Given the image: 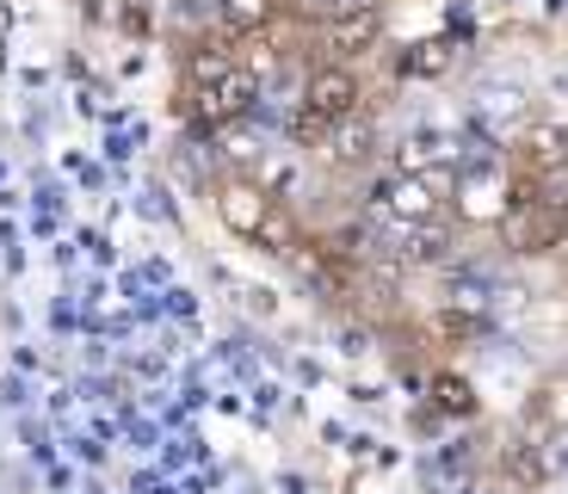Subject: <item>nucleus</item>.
Segmentation results:
<instances>
[{"mask_svg":"<svg viewBox=\"0 0 568 494\" xmlns=\"http://www.w3.org/2000/svg\"><path fill=\"white\" fill-rule=\"evenodd\" d=\"M365 112V87L346 62H315L310 81H303L297 118H291V137L310 142V149H327V137L346 124V118Z\"/></svg>","mask_w":568,"mask_h":494,"instance_id":"f257e3e1","label":"nucleus"},{"mask_svg":"<svg viewBox=\"0 0 568 494\" xmlns=\"http://www.w3.org/2000/svg\"><path fill=\"white\" fill-rule=\"evenodd\" d=\"M216 216H223L229 235L254 241V248H266V254H291V248H297L291 211H284L260 180H242V173H235V180L216 185Z\"/></svg>","mask_w":568,"mask_h":494,"instance_id":"f03ea898","label":"nucleus"},{"mask_svg":"<svg viewBox=\"0 0 568 494\" xmlns=\"http://www.w3.org/2000/svg\"><path fill=\"white\" fill-rule=\"evenodd\" d=\"M500 241L513 254H556L568 241V204H556L538 180H519L513 173V198L500 211Z\"/></svg>","mask_w":568,"mask_h":494,"instance_id":"7ed1b4c3","label":"nucleus"},{"mask_svg":"<svg viewBox=\"0 0 568 494\" xmlns=\"http://www.w3.org/2000/svg\"><path fill=\"white\" fill-rule=\"evenodd\" d=\"M371 211H377L384 229L433 223V216H445V180H433V173H389V180L371 192Z\"/></svg>","mask_w":568,"mask_h":494,"instance_id":"20e7f679","label":"nucleus"},{"mask_svg":"<svg viewBox=\"0 0 568 494\" xmlns=\"http://www.w3.org/2000/svg\"><path fill=\"white\" fill-rule=\"evenodd\" d=\"M254 99H260V74H254V69H235L229 81L199 87L192 99H180V112L204 118V124H235V118L254 112Z\"/></svg>","mask_w":568,"mask_h":494,"instance_id":"39448f33","label":"nucleus"},{"mask_svg":"<svg viewBox=\"0 0 568 494\" xmlns=\"http://www.w3.org/2000/svg\"><path fill=\"white\" fill-rule=\"evenodd\" d=\"M377 38H384V13L371 7V0H358V7H346V13H334L322 26V50L327 62H353L365 57V50H377Z\"/></svg>","mask_w":568,"mask_h":494,"instance_id":"423d86ee","label":"nucleus"},{"mask_svg":"<svg viewBox=\"0 0 568 494\" xmlns=\"http://www.w3.org/2000/svg\"><path fill=\"white\" fill-rule=\"evenodd\" d=\"M235 69H247V50H242V38H235V31H211V38H199V43H192V57H185L192 93H199V87L229 81Z\"/></svg>","mask_w":568,"mask_h":494,"instance_id":"0eeeda50","label":"nucleus"},{"mask_svg":"<svg viewBox=\"0 0 568 494\" xmlns=\"http://www.w3.org/2000/svg\"><path fill=\"white\" fill-rule=\"evenodd\" d=\"M389 241H396L402 260H445L457 248V229L452 216H433V223H408V229H384Z\"/></svg>","mask_w":568,"mask_h":494,"instance_id":"6e6552de","label":"nucleus"},{"mask_svg":"<svg viewBox=\"0 0 568 494\" xmlns=\"http://www.w3.org/2000/svg\"><path fill=\"white\" fill-rule=\"evenodd\" d=\"M452 62H457V43L452 38H414L408 50L396 57V69L408 74V81H439Z\"/></svg>","mask_w":568,"mask_h":494,"instance_id":"1a4fd4ad","label":"nucleus"},{"mask_svg":"<svg viewBox=\"0 0 568 494\" xmlns=\"http://www.w3.org/2000/svg\"><path fill=\"white\" fill-rule=\"evenodd\" d=\"M272 13H278V0H216V19L235 38H260L272 26Z\"/></svg>","mask_w":568,"mask_h":494,"instance_id":"9d476101","label":"nucleus"},{"mask_svg":"<svg viewBox=\"0 0 568 494\" xmlns=\"http://www.w3.org/2000/svg\"><path fill=\"white\" fill-rule=\"evenodd\" d=\"M371 149H377V130H371V118L358 112V118H346L334 137H327V155L334 161H346V168H358V161H371Z\"/></svg>","mask_w":568,"mask_h":494,"instance_id":"9b49d317","label":"nucleus"},{"mask_svg":"<svg viewBox=\"0 0 568 494\" xmlns=\"http://www.w3.org/2000/svg\"><path fill=\"white\" fill-rule=\"evenodd\" d=\"M433 395H439L445 414H476V390H469L464 377H452V371H439V377H433Z\"/></svg>","mask_w":568,"mask_h":494,"instance_id":"f8f14e48","label":"nucleus"},{"mask_svg":"<svg viewBox=\"0 0 568 494\" xmlns=\"http://www.w3.org/2000/svg\"><path fill=\"white\" fill-rule=\"evenodd\" d=\"M538 414H544V421H556V426L568 421V383H550V390L538 395Z\"/></svg>","mask_w":568,"mask_h":494,"instance_id":"ddd939ff","label":"nucleus"}]
</instances>
